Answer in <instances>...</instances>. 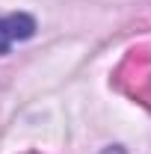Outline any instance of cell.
I'll use <instances>...</instances> for the list:
<instances>
[{
	"mask_svg": "<svg viewBox=\"0 0 151 154\" xmlns=\"http://www.w3.org/2000/svg\"><path fill=\"white\" fill-rule=\"evenodd\" d=\"M36 33V18L27 12H15V15H3L0 18V57L12 51L15 42H27Z\"/></svg>",
	"mask_w": 151,
	"mask_h": 154,
	"instance_id": "obj_1",
	"label": "cell"
}]
</instances>
